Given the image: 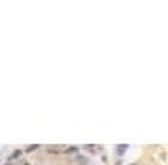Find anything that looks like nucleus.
I'll use <instances>...</instances> for the list:
<instances>
[{
    "instance_id": "nucleus-1",
    "label": "nucleus",
    "mask_w": 168,
    "mask_h": 165,
    "mask_svg": "<svg viewBox=\"0 0 168 165\" xmlns=\"http://www.w3.org/2000/svg\"><path fill=\"white\" fill-rule=\"evenodd\" d=\"M126 150H128V146H126V144H124V146H118V148H117V154H118V156H122V154H124Z\"/></svg>"
},
{
    "instance_id": "nucleus-2",
    "label": "nucleus",
    "mask_w": 168,
    "mask_h": 165,
    "mask_svg": "<svg viewBox=\"0 0 168 165\" xmlns=\"http://www.w3.org/2000/svg\"><path fill=\"white\" fill-rule=\"evenodd\" d=\"M65 152H67V154H77V152H78V148H77V146H73V148H67Z\"/></svg>"
},
{
    "instance_id": "nucleus-3",
    "label": "nucleus",
    "mask_w": 168,
    "mask_h": 165,
    "mask_svg": "<svg viewBox=\"0 0 168 165\" xmlns=\"http://www.w3.org/2000/svg\"><path fill=\"white\" fill-rule=\"evenodd\" d=\"M77 163L84 165V163H86V159H84V157H82V156H77Z\"/></svg>"
},
{
    "instance_id": "nucleus-4",
    "label": "nucleus",
    "mask_w": 168,
    "mask_h": 165,
    "mask_svg": "<svg viewBox=\"0 0 168 165\" xmlns=\"http://www.w3.org/2000/svg\"><path fill=\"white\" fill-rule=\"evenodd\" d=\"M48 152H52V154H59L61 148H48Z\"/></svg>"
},
{
    "instance_id": "nucleus-5",
    "label": "nucleus",
    "mask_w": 168,
    "mask_h": 165,
    "mask_svg": "<svg viewBox=\"0 0 168 165\" xmlns=\"http://www.w3.org/2000/svg\"><path fill=\"white\" fill-rule=\"evenodd\" d=\"M19 156H21V152H19V150H17V152H14V156H12V159H17Z\"/></svg>"
},
{
    "instance_id": "nucleus-6",
    "label": "nucleus",
    "mask_w": 168,
    "mask_h": 165,
    "mask_svg": "<svg viewBox=\"0 0 168 165\" xmlns=\"http://www.w3.org/2000/svg\"><path fill=\"white\" fill-rule=\"evenodd\" d=\"M37 148H38L37 144H32V146H29V148H27V152H32V150H37Z\"/></svg>"
},
{
    "instance_id": "nucleus-7",
    "label": "nucleus",
    "mask_w": 168,
    "mask_h": 165,
    "mask_svg": "<svg viewBox=\"0 0 168 165\" xmlns=\"http://www.w3.org/2000/svg\"><path fill=\"white\" fill-rule=\"evenodd\" d=\"M132 165H138V163H132Z\"/></svg>"
}]
</instances>
